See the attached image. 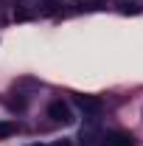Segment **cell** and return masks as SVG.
<instances>
[{
    "label": "cell",
    "instance_id": "3",
    "mask_svg": "<svg viewBox=\"0 0 143 146\" xmlns=\"http://www.w3.org/2000/svg\"><path fill=\"white\" fill-rule=\"evenodd\" d=\"M73 101H76V107L84 112V118L98 115V112H101V107H104V104H101V98H95V96H76Z\"/></svg>",
    "mask_w": 143,
    "mask_h": 146
},
{
    "label": "cell",
    "instance_id": "6",
    "mask_svg": "<svg viewBox=\"0 0 143 146\" xmlns=\"http://www.w3.org/2000/svg\"><path fill=\"white\" fill-rule=\"evenodd\" d=\"M51 146H70L68 141H56V143H51Z\"/></svg>",
    "mask_w": 143,
    "mask_h": 146
},
{
    "label": "cell",
    "instance_id": "5",
    "mask_svg": "<svg viewBox=\"0 0 143 146\" xmlns=\"http://www.w3.org/2000/svg\"><path fill=\"white\" fill-rule=\"evenodd\" d=\"M17 132V124L14 121H0V138H11Z\"/></svg>",
    "mask_w": 143,
    "mask_h": 146
},
{
    "label": "cell",
    "instance_id": "2",
    "mask_svg": "<svg viewBox=\"0 0 143 146\" xmlns=\"http://www.w3.org/2000/svg\"><path fill=\"white\" fill-rule=\"evenodd\" d=\"M48 118H54L56 124H73V110H70L68 101L54 98V101L48 104Z\"/></svg>",
    "mask_w": 143,
    "mask_h": 146
},
{
    "label": "cell",
    "instance_id": "4",
    "mask_svg": "<svg viewBox=\"0 0 143 146\" xmlns=\"http://www.w3.org/2000/svg\"><path fill=\"white\" fill-rule=\"evenodd\" d=\"M101 143L104 146H135V141H132L129 132H104Z\"/></svg>",
    "mask_w": 143,
    "mask_h": 146
},
{
    "label": "cell",
    "instance_id": "1",
    "mask_svg": "<svg viewBox=\"0 0 143 146\" xmlns=\"http://www.w3.org/2000/svg\"><path fill=\"white\" fill-rule=\"evenodd\" d=\"M56 0H20L17 3V20H31L39 14H51Z\"/></svg>",
    "mask_w": 143,
    "mask_h": 146
},
{
    "label": "cell",
    "instance_id": "7",
    "mask_svg": "<svg viewBox=\"0 0 143 146\" xmlns=\"http://www.w3.org/2000/svg\"><path fill=\"white\" fill-rule=\"evenodd\" d=\"M31 146H45V143H31Z\"/></svg>",
    "mask_w": 143,
    "mask_h": 146
}]
</instances>
